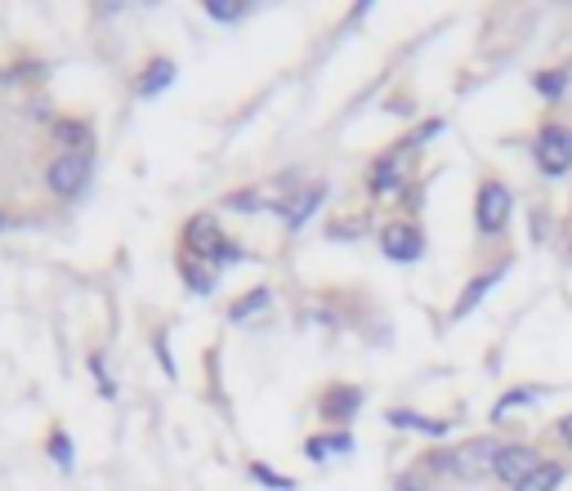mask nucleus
I'll return each instance as SVG.
<instances>
[{"label": "nucleus", "instance_id": "obj_12", "mask_svg": "<svg viewBox=\"0 0 572 491\" xmlns=\"http://www.w3.org/2000/svg\"><path fill=\"white\" fill-rule=\"evenodd\" d=\"M559 482H563V464L559 460H541L519 487H510V491H559Z\"/></svg>", "mask_w": 572, "mask_h": 491}, {"label": "nucleus", "instance_id": "obj_19", "mask_svg": "<svg viewBox=\"0 0 572 491\" xmlns=\"http://www.w3.org/2000/svg\"><path fill=\"white\" fill-rule=\"evenodd\" d=\"M50 456H54L63 469H72V460H76V456H72V442H67V433H63V429H54V433H50Z\"/></svg>", "mask_w": 572, "mask_h": 491}, {"label": "nucleus", "instance_id": "obj_17", "mask_svg": "<svg viewBox=\"0 0 572 491\" xmlns=\"http://www.w3.org/2000/svg\"><path fill=\"white\" fill-rule=\"evenodd\" d=\"M206 14L219 19V23H233L247 14V6H238V0H206Z\"/></svg>", "mask_w": 572, "mask_h": 491}, {"label": "nucleus", "instance_id": "obj_6", "mask_svg": "<svg viewBox=\"0 0 572 491\" xmlns=\"http://www.w3.org/2000/svg\"><path fill=\"white\" fill-rule=\"evenodd\" d=\"M532 157H537V166H541V175H563L568 166H572V135L563 130V126H545L541 135H537V144H532Z\"/></svg>", "mask_w": 572, "mask_h": 491}, {"label": "nucleus", "instance_id": "obj_14", "mask_svg": "<svg viewBox=\"0 0 572 491\" xmlns=\"http://www.w3.org/2000/svg\"><path fill=\"white\" fill-rule=\"evenodd\" d=\"M269 300H273V295H269V286H256L251 295H242L233 309H228V317H233V322H247V317H256L260 309H269Z\"/></svg>", "mask_w": 572, "mask_h": 491}, {"label": "nucleus", "instance_id": "obj_11", "mask_svg": "<svg viewBox=\"0 0 572 491\" xmlns=\"http://www.w3.org/2000/svg\"><path fill=\"white\" fill-rule=\"evenodd\" d=\"M170 81H175V63H170V59H153V63L139 72L135 90H139V98H157V94H162Z\"/></svg>", "mask_w": 572, "mask_h": 491}, {"label": "nucleus", "instance_id": "obj_16", "mask_svg": "<svg viewBox=\"0 0 572 491\" xmlns=\"http://www.w3.org/2000/svg\"><path fill=\"white\" fill-rule=\"evenodd\" d=\"M532 85L541 90V98H554V103H559V98L568 94V72H563V67H554V72H537V81H532Z\"/></svg>", "mask_w": 572, "mask_h": 491}, {"label": "nucleus", "instance_id": "obj_7", "mask_svg": "<svg viewBox=\"0 0 572 491\" xmlns=\"http://www.w3.org/2000/svg\"><path fill=\"white\" fill-rule=\"evenodd\" d=\"M381 251H385L394 264H412V260H420V251H425V237L416 232V223L389 219V223L381 228Z\"/></svg>", "mask_w": 572, "mask_h": 491}, {"label": "nucleus", "instance_id": "obj_15", "mask_svg": "<svg viewBox=\"0 0 572 491\" xmlns=\"http://www.w3.org/2000/svg\"><path fill=\"white\" fill-rule=\"evenodd\" d=\"M389 425H398V429H425L429 438H443V433H447L443 420H425V416H416V411H389Z\"/></svg>", "mask_w": 572, "mask_h": 491}, {"label": "nucleus", "instance_id": "obj_22", "mask_svg": "<svg viewBox=\"0 0 572 491\" xmlns=\"http://www.w3.org/2000/svg\"><path fill=\"white\" fill-rule=\"evenodd\" d=\"M554 433H559V438H563L568 447H572V411H568V416H563V420L554 425Z\"/></svg>", "mask_w": 572, "mask_h": 491}, {"label": "nucleus", "instance_id": "obj_5", "mask_svg": "<svg viewBox=\"0 0 572 491\" xmlns=\"http://www.w3.org/2000/svg\"><path fill=\"white\" fill-rule=\"evenodd\" d=\"M412 161H416V144H394V148L372 166V175H367V192H372V197H389V192H398V188L407 184V175H412Z\"/></svg>", "mask_w": 572, "mask_h": 491}, {"label": "nucleus", "instance_id": "obj_8", "mask_svg": "<svg viewBox=\"0 0 572 491\" xmlns=\"http://www.w3.org/2000/svg\"><path fill=\"white\" fill-rule=\"evenodd\" d=\"M541 464V456H537V447H528V442H506L501 451H497V464H492V473L501 478V482H510V487H519L532 469Z\"/></svg>", "mask_w": 572, "mask_h": 491}, {"label": "nucleus", "instance_id": "obj_3", "mask_svg": "<svg viewBox=\"0 0 572 491\" xmlns=\"http://www.w3.org/2000/svg\"><path fill=\"white\" fill-rule=\"evenodd\" d=\"M510 215H514L510 188L501 179H483L479 192H475V223H479V232L483 237H501L506 223H510Z\"/></svg>", "mask_w": 572, "mask_h": 491}, {"label": "nucleus", "instance_id": "obj_20", "mask_svg": "<svg viewBox=\"0 0 572 491\" xmlns=\"http://www.w3.org/2000/svg\"><path fill=\"white\" fill-rule=\"evenodd\" d=\"M179 269H184V282H188L197 295H206V291H210V282H215V278H210V273H201V269H193V260H184Z\"/></svg>", "mask_w": 572, "mask_h": 491}, {"label": "nucleus", "instance_id": "obj_2", "mask_svg": "<svg viewBox=\"0 0 572 491\" xmlns=\"http://www.w3.org/2000/svg\"><path fill=\"white\" fill-rule=\"evenodd\" d=\"M497 451H501V442H497L492 433H483V438H470V442H461V447H451L447 460H443V469H447L451 478H461V482H479L483 473H492Z\"/></svg>", "mask_w": 572, "mask_h": 491}, {"label": "nucleus", "instance_id": "obj_13", "mask_svg": "<svg viewBox=\"0 0 572 491\" xmlns=\"http://www.w3.org/2000/svg\"><path fill=\"white\" fill-rule=\"evenodd\" d=\"M497 278H501V273H483V278H475V282L466 286V295H461V300H456V309H451V317H466V313H470V309H475V304H479V300L488 295V286H492Z\"/></svg>", "mask_w": 572, "mask_h": 491}, {"label": "nucleus", "instance_id": "obj_4", "mask_svg": "<svg viewBox=\"0 0 572 491\" xmlns=\"http://www.w3.org/2000/svg\"><path fill=\"white\" fill-rule=\"evenodd\" d=\"M90 184V153L85 148H67L45 166V188L54 197H76Z\"/></svg>", "mask_w": 572, "mask_h": 491}, {"label": "nucleus", "instance_id": "obj_23", "mask_svg": "<svg viewBox=\"0 0 572 491\" xmlns=\"http://www.w3.org/2000/svg\"><path fill=\"white\" fill-rule=\"evenodd\" d=\"M6 223H10V219H6V215H0V228H6Z\"/></svg>", "mask_w": 572, "mask_h": 491}, {"label": "nucleus", "instance_id": "obj_1", "mask_svg": "<svg viewBox=\"0 0 572 491\" xmlns=\"http://www.w3.org/2000/svg\"><path fill=\"white\" fill-rule=\"evenodd\" d=\"M184 245L197 260H210V264H238L242 260V245H233L219 232L215 215H193L188 228H184Z\"/></svg>", "mask_w": 572, "mask_h": 491}, {"label": "nucleus", "instance_id": "obj_10", "mask_svg": "<svg viewBox=\"0 0 572 491\" xmlns=\"http://www.w3.org/2000/svg\"><path fill=\"white\" fill-rule=\"evenodd\" d=\"M322 197H326V184H309V188H300L291 201H282L278 210H282V219H287L291 228H300L304 219H313V210L322 206Z\"/></svg>", "mask_w": 572, "mask_h": 491}, {"label": "nucleus", "instance_id": "obj_9", "mask_svg": "<svg viewBox=\"0 0 572 491\" xmlns=\"http://www.w3.org/2000/svg\"><path fill=\"white\" fill-rule=\"evenodd\" d=\"M358 407H363V389H354V385H335V389H326L322 403H318V411H322L326 420H350Z\"/></svg>", "mask_w": 572, "mask_h": 491}, {"label": "nucleus", "instance_id": "obj_21", "mask_svg": "<svg viewBox=\"0 0 572 491\" xmlns=\"http://www.w3.org/2000/svg\"><path fill=\"white\" fill-rule=\"evenodd\" d=\"M251 478H256V482H269V487H278V491H291V478H278L269 464H251Z\"/></svg>", "mask_w": 572, "mask_h": 491}, {"label": "nucleus", "instance_id": "obj_18", "mask_svg": "<svg viewBox=\"0 0 572 491\" xmlns=\"http://www.w3.org/2000/svg\"><path fill=\"white\" fill-rule=\"evenodd\" d=\"M537 394H541V389H510V394H506V398L497 403V411H492V416L501 420V416H506L510 407H523V403H537Z\"/></svg>", "mask_w": 572, "mask_h": 491}]
</instances>
